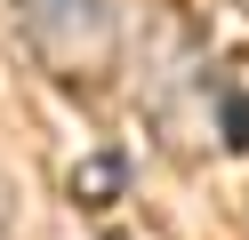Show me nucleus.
I'll list each match as a JSON object with an SVG mask.
<instances>
[{
    "mask_svg": "<svg viewBox=\"0 0 249 240\" xmlns=\"http://www.w3.org/2000/svg\"><path fill=\"white\" fill-rule=\"evenodd\" d=\"M0 240H17V192H8V176H0Z\"/></svg>",
    "mask_w": 249,
    "mask_h": 240,
    "instance_id": "nucleus-4",
    "label": "nucleus"
},
{
    "mask_svg": "<svg viewBox=\"0 0 249 240\" xmlns=\"http://www.w3.org/2000/svg\"><path fill=\"white\" fill-rule=\"evenodd\" d=\"M121 184H129V168H121L113 152H89L81 168H72V208H113Z\"/></svg>",
    "mask_w": 249,
    "mask_h": 240,
    "instance_id": "nucleus-2",
    "label": "nucleus"
},
{
    "mask_svg": "<svg viewBox=\"0 0 249 240\" xmlns=\"http://www.w3.org/2000/svg\"><path fill=\"white\" fill-rule=\"evenodd\" d=\"M17 24L56 80L113 72V0H17Z\"/></svg>",
    "mask_w": 249,
    "mask_h": 240,
    "instance_id": "nucleus-1",
    "label": "nucleus"
},
{
    "mask_svg": "<svg viewBox=\"0 0 249 240\" xmlns=\"http://www.w3.org/2000/svg\"><path fill=\"white\" fill-rule=\"evenodd\" d=\"M225 144L249 152V96H225Z\"/></svg>",
    "mask_w": 249,
    "mask_h": 240,
    "instance_id": "nucleus-3",
    "label": "nucleus"
}]
</instances>
